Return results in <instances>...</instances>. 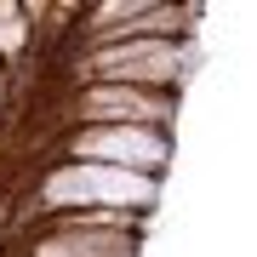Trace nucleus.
<instances>
[{
  "mask_svg": "<svg viewBox=\"0 0 257 257\" xmlns=\"http://www.w3.org/2000/svg\"><path fill=\"white\" fill-rule=\"evenodd\" d=\"M149 200H155V177L114 172V166H52L46 177H35V183H29L23 223L57 217V211H86V206H126V211H149Z\"/></svg>",
  "mask_w": 257,
  "mask_h": 257,
  "instance_id": "f257e3e1",
  "label": "nucleus"
},
{
  "mask_svg": "<svg viewBox=\"0 0 257 257\" xmlns=\"http://www.w3.org/2000/svg\"><path fill=\"white\" fill-rule=\"evenodd\" d=\"M69 86H143V92H172L183 74V46L177 40H114L69 57Z\"/></svg>",
  "mask_w": 257,
  "mask_h": 257,
  "instance_id": "f03ea898",
  "label": "nucleus"
},
{
  "mask_svg": "<svg viewBox=\"0 0 257 257\" xmlns=\"http://www.w3.org/2000/svg\"><path fill=\"white\" fill-rule=\"evenodd\" d=\"M57 166H114V172L155 177L166 166V132L149 126H74L52 143Z\"/></svg>",
  "mask_w": 257,
  "mask_h": 257,
  "instance_id": "7ed1b4c3",
  "label": "nucleus"
},
{
  "mask_svg": "<svg viewBox=\"0 0 257 257\" xmlns=\"http://www.w3.org/2000/svg\"><path fill=\"white\" fill-rule=\"evenodd\" d=\"M172 120V92H143V86H74L57 109V126H149L160 132Z\"/></svg>",
  "mask_w": 257,
  "mask_h": 257,
  "instance_id": "20e7f679",
  "label": "nucleus"
},
{
  "mask_svg": "<svg viewBox=\"0 0 257 257\" xmlns=\"http://www.w3.org/2000/svg\"><path fill=\"white\" fill-rule=\"evenodd\" d=\"M35 18H40V6H0V63H18V52L35 40Z\"/></svg>",
  "mask_w": 257,
  "mask_h": 257,
  "instance_id": "39448f33",
  "label": "nucleus"
},
{
  "mask_svg": "<svg viewBox=\"0 0 257 257\" xmlns=\"http://www.w3.org/2000/svg\"><path fill=\"white\" fill-rule=\"evenodd\" d=\"M0 80H6V63H0Z\"/></svg>",
  "mask_w": 257,
  "mask_h": 257,
  "instance_id": "423d86ee",
  "label": "nucleus"
}]
</instances>
